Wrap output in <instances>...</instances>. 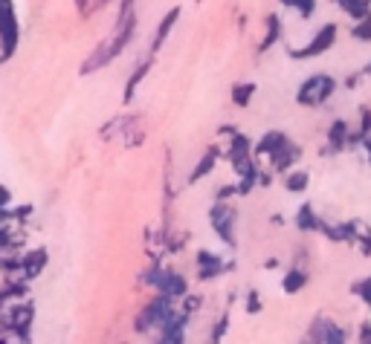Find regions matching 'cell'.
<instances>
[{
	"label": "cell",
	"mask_w": 371,
	"mask_h": 344,
	"mask_svg": "<svg viewBox=\"0 0 371 344\" xmlns=\"http://www.w3.org/2000/svg\"><path fill=\"white\" fill-rule=\"evenodd\" d=\"M134 32H136V0H122L116 23H114V32L93 49V55H90L85 64H81V76H90L96 70H102V67L114 64L119 55L125 52V47L131 44Z\"/></svg>",
	"instance_id": "6da1fadb"
},
{
	"label": "cell",
	"mask_w": 371,
	"mask_h": 344,
	"mask_svg": "<svg viewBox=\"0 0 371 344\" xmlns=\"http://www.w3.org/2000/svg\"><path fill=\"white\" fill-rule=\"evenodd\" d=\"M32 324H35V307H32V301L21 298V301H12L6 310H0V327L9 333V339L30 341Z\"/></svg>",
	"instance_id": "7a4b0ae2"
},
{
	"label": "cell",
	"mask_w": 371,
	"mask_h": 344,
	"mask_svg": "<svg viewBox=\"0 0 371 344\" xmlns=\"http://www.w3.org/2000/svg\"><path fill=\"white\" fill-rule=\"evenodd\" d=\"M142 284H148L154 293L166 295V298H171V301H180V298L189 293V281L183 278V272L157 266V264L142 272Z\"/></svg>",
	"instance_id": "3957f363"
},
{
	"label": "cell",
	"mask_w": 371,
	"mask_h": 344,
	"mask_svg": "<svg viewBox=\"0 0 371 344\" xmlns=\"http://www.w3.org/2000/svg\"><path fill=\"white\" fill-rule=\"evenodd\" d=\"M209 226L229 249L238 246V211L229 205V200H215V205L209 209Z\"/></svg>",
	"instance_id": "277c9868"
},
{
	"label": "cell",
	"mask_w": 371,
	"mask_h": 344,
	"mask_svg": "<svg viewBox=\"0 0 371 344\" xmlns=\"http://www.w3.org/2000/svg\"><path fill=\"white\" fill-rule=\"evenodd\" d=\"M337 78L334 76H328V73H313L310 78L301 81V87L296 93V102L301 107H322L331 95L337 93Z\"/></svg>",
	"instance_id": "5b68a950"
},
{
	"label": "cell",
	"mask_w": 371,
	"mask_h": 344,
	"mask_svg": "<svg viewBox=\"0 0 371 344\" xmlns=\"http://www.w3.org/2000/svg\"><path fill=\"white\" fill-rule=\"evenodd\" d=\"M177 307V301H171V298H166V295H154V298H151V304L140 312V315H136V333H142V336H151V333H154L157 336V330L162 327V321H166L169 319V315H171V310Z\"/></svg>",
	"instance_id": "8992f818"
},
{
	"label": "cell",
	"mask_w": 371,
	"mask_h": 344,
	"mask_svg": "<svg viewBox=\"0 0 371 344\" xmlns=\"http://www.w3.org/2000/svg\"><path fill=\"white\" fill-rule=\"evenodd\" d=\"M21 41V26L12 0H0V58H12Z\"/></svg>",
	"instance_id": "52a82bcc"
},
{
	"label": "cell",
	"mask_w": 371,
	"mask_h": 344,
	"mask_svg": "<svg viewBox=\"0 0 371 344\" xmlns=\"http://www.w3.org/2000/svg\"><path fill=\"white\" fill-rule=\"evenodd\" d=\"M337 35H339V26L337 23H325L319 26V32H316L310 41L301 49H287L293 61H310V58H319L322 52H328L334 44H337Z\"/></svg>",
	"instance_id": "ba28073f"
},
{
	"label": "cell",
	"mask_w": 371,
	"mask_h": 344,
	"mask_svg": "<svg viewBox=\"0 0 371 344\" xmlns=\"http://www.w3.org/2000/svg\"><path fill=\"white\" fill-rule=\"evenodd\" d=\"M195 266H198V278L200 281H215L226 275L229 269H235V264H226V260L212 252V249H198V257H195Z\"/></svg>",
	"instance_id": "9c48e42d"
},
{
	"label": "cell",
	"mask_w": 371,
	"mask_h": 344,
	"mask_svg": "<svg viewBox=\"0 0 371 344\" xmlns=\"http://www.w3.org/2000/svg\"><path fill=\"white\" fill-rule=\"evenodd\" d=\"M308 339L310 341H325V344H342V341H348V333L337 321L328 319V315H319V319H313V324L308 330Z\"/></svg>",
	"instance_id": "30bf717a"
},
{
	"label": "cell",
	"mask_w": 371,
	"mask_h": 344,
	"mask_svg": "<svg viewBox=\"0 0 371 344\" xmlns=\"http://www.w3.org/2000/svg\"><path fill=\"white\" fill-rule=\"evenodd\" d=\"M186 327H189V315L174 307L171 315L157 330V339L160 341H186Z\"/></svg>",
	"instance_id": "8fae6325"
},
{
	"label": "cell",
	"mask_w": 371,
	"mask_h": 344,
	"mask_svg": "<svg viewBox=\"0 0 371 344\" xmlns=\"http://www.w3.org/2000/svg\"><path fill=\"white\" fill-rule=\"evenodd\" d=\"M346 148H351V128L346 119H334L328 125V145L322 154H342Z\"/></svg>",
	"instance_id": "7c38bea8"
},
{
	"label": "cell",
	"mask_w": 371,
	"mask_h": 344,
	"mask_svg": "<svg viewBox=\"0 0 371 344\" xmlns=\"http://www.w3.org/2000/svg\"><path fill=\"white\" fill-rule=\"evenodd\" d=\"M47 264H50V252L44 249V246H38V249H30L26 255H21V275H23L26 281H35V278H41V275H44Z\"/></svg>",
	"instance_id": "4fadbf2b"
},
{
	"label": "cell",
	"mask_w": 371,
	"mask_h": 344,
	"mask_svg": "<svg viewBox=\"0 0 371 344\" xmlns=\"http://www.w3.org/2000/svg\"><path fill=\"white\" fill-rule=\"evenodd\" d=\"M290 139L284 130H267L264 136L258 139V145L253 148V154H255V159H273L279 154V150L284 148V142Z\"/></svg>",
	"instance_id": "5bb4252c"
},
{
	"label": "cell",
	"mask_w": 371,
	"mask_h": 344,
	"mask_svg": "<svg viewBox=\"0 0 371 344\" xmlns=\"http://www.w3.org/2000/svg\"><path fill=\"white\" fill-rule=\"evenodd\" d=\"M151 67H154V52H148V58L136 61V67L131 70V76H128V81H125V90H122V102H125V104L136 95V87H140L142 78L151 73Z\"/></svg>",
	"instance_id": "9a60e30c"
},
{
	"label": "cell",
	"mask_w": 371,
	"mask_h": 344,
	"mask_svg": "<svg viewBox=\"0 0 371 344\" xmlns=\"http://www.w3.org/2000/svg\"><path fill=\"white\" fill-rule=\"evenodd\" d=\"M299 159H301V148H299L293 139H287L284 148L270 159V168H273V174H287Z\"/></svg>",
	"instance_id": "2e32d148"
},
{
	"label": "cell",
	"mask_w": 371,
	"mask_h": 344,
	"mask_svg": "<svg viewBox=\"0 0 371 344\" xmlns=\"http://www.w3.org/2000/svg\"><path fill=\"white\" fill-rule=\"evenodd\" d=\"M180 15H183V9L180 6H174V9H169L166 15H162V21H160V26H157V32H154V44H151V52H160L162 47H166V41H169V35L174 32V26H177V21H180Z\"/></svg>",
	"instance_id": "e0dca14e"
},
{
	"label": "cell",
	"mask_w": 371,
	"mask_h": 344,
	"mask_svg": "<svg viewBox=\"0 0 371 344\" xmlns=\"http://www.w3.org/2000/svg\"><path fill=\"white\" fill-rule=\"evenodd\" d=\"M293 226H296L299 231H305V235H310V231L322 235L325 220L313 211V205H310V203H301V205H299V211H296V217H293Z\"/></svg>",
	"instance_id": "ac0fdd59"
},
{
	"label": "cell",
	"mask_w": 371,
	"mask_h": 344,
	"mask_svg": "<svg viewBox=\"0 0 371 344\" xmlns=\"http://www.w3.org/2000/svg\"><path fill=\"white\" fill-rule=\"evenodd\" d=\"M357 229H360L357 220H351V223H325L322 235L328 240H334V243H354L357 240Z\"/></svg>",
	"instance_id": "d6986e66"
},
{
	"label": "cell",
	"mask_w": 371,
	"mask_h": 344,
	"mask_svg": "<svg viewBox=\"0 0 371 344\" xmlns=\"http://www.w3.org/2000/svg\"><path fill=\"white\" fill-rule=\"evenodd\" d=\"M284 35V26H282V18L276 15V12H270V15L264 18V38H261V44H258V52H267L273 49L282 41Z\"/></svg>",
	"instance_id": "ffe728a7"
},
{
	"label": "cell",
	"mask_w": 371,
	"mask_h": 344,
	"mask_svg": "<svg viewBox=\"0 0 371 344\" xmlns=\"http://www.w3.org/2000/svg\"><path fill=\"white\" fill-rule=\"evenodd\" d=\"M218 159H221V150L218 148H209L206 154L198 159V165L191 168V174H189V183H200V180H206L212 171H215V165H218Z\"/></svg>",
	"instance_id": "44dd1931"
},
{
	"label": "cell",
	"mask_w": 371,
	"mask_h": 344,
	"mask_svg": "<svg viewBox=\"0 0 371 344\" xmlns=\"http://www.w3.org/2000/svg\"><path fill=\"white\" fill-rule=\"evenodd\" d=\"M308 281H310L308 269H301V266H290V269H287V275L282 278V290H284L287 295H296V293L305 290Z\"/></svg>",
	"instance_id": "7402d4cb"
},
{
	"label": "cell",
	"mask_w": 371,
	"mask_h": 344,
	"mask_svg": "<svg viewBox=\"0 0 371 344\" xmlns=\"http://www.w3.org/2000/svg\"><path fill=\"white\" fill-rule=\"evenodd\" d=\"M255 84H253V81H238V84H232V104H235V107H241V110H246V107H250L253 104V95H255Z\"/></svg>",
	"instance_id": "603a6c76"
},
{
	"label": "cell",
	"mask_w": 371,
	"mask_h": 344,
	"mask_svg": "<svg viewBox=\"0 0 371 344\" xmlns=\"http://www.w3.org/2000/svg\"><path fill=\"white\" fill-rule=\"evenodd\" d=\"M365 136H371V107L363 104L360 116H357V128L351 130V145H363Z\"/></svg>",
	"instance_id": "cb8c5ba5"
},
{
	"label": "cell",
	"mask_w": 371,
	"mask_h": 344,
	"mask_svg": "<svg viewBox=\"0 0 371 344\" xmlns=\"http://www.w3.org/2000/svg\"><path fill=\"white\" fill-rule=\"evenodd\" d=\"M334 3L354 21H363L365 15H371V0H334Z\"/></svg>",
	"instance_id": "d4e9b609"
},
{
	"label": "cell",
	"mask_w": 371,
	"mask_h": 344,
	"mask_svg": "<svg viewBox=\"0 0 371 344\" xmlns=\"http://www.w3.org/2000/svg\"><path fill=\"white\" fill-rule=\"evenodd\" d=\"M308 185H310L308 171H287L284 174V188L290 191V194H301V191H308Z\"/></svg>",
	"instance_id": "484cf974"
},
{
	"label": "cell",
	"mask_w": 371,
	"mask_h": 344,
	"mask_svg": "<svg viewBox=\"0 0 371 344\" xmlns=\"http://www.w3.org/2000/svg\"><path fill=\"white\" fill-rule=\"evenodd\" d=\"M282 6L293 9L299 15V21H310L313 12H316V0H282Z\"/></svg>",
	"instance_id": "4316f807"
},
{
	"label": "cell",
	"mask_w": 371,
	"mask_h": 344,
	"mask_svg": "<svg viewBox=\"0 0 371 344\" xmlns=\"http://www.w3.org/2000/svg\"><path fill=\"white\" fill-rule=\"evenodd\" d=\"M351 38L360 41V44H371V15H365L363 21H354L351 26Z\"/></svg>",
	"instance_id": "83f0119b"
},
{
	"label": "cell",
	"mask_w": 371,
	"mask_h": 344,
	"mask_svg": "<svg viewBox=\"0 0 371 344\" xmlns=\"http://www.w3.org/2000/svg\"><path fill=\"white\" fill-rule=\"evenodd\" d=\"M351 293L360 298L363 304L368 307V312H371V275H368V278H363V281H354L351 284Z\"/></svg>",
	"instance_id": "f1b7e54d"
},
{
	"label": "cell",
	"mask_w": 371,
	"mask_h": 344,
	"mask_svg": "<svg viewBox=\"0 0 371 344\" xmlns=\"http://www.w3.org/2000/svg\"><path fill=\"white\" fill-rule=\"evenodd\" d=\"M261 310H264V304H261V295L255 290H250V293L244 295V312L246 315H258Z\"/></svg>",
	"instance_id": "f546056e"
},
{
	"label": "cell",
	"mask_w": 371,
	"mask_h": 344,
	"mask_svg": "<svg viewBox=\"0 0 371 344\" xmlns=\"http://www.w3.org/2000/svg\"><path fill=\"white\" fill-rule=\"evenodd\" d=\"M177 304H180V310L186 312V315H191V312H195V310H200V304H203V298L200 295H183L180 301H177Z\"/></svg>",
	"instance_id": "4dcf8cb0"
},
{
	"label": "cell",
	"mask_w": 371,
	"mask_h": 344,
	"mask_svg": "<svg viewBox=\"0 0 371 344\" xmlns=\"http://www.w3.org/2000/svg\"><path fill=\"white\" fill-rule=\"evenodd\" d=\"M186 240H189V235L186 231H180V235H169L166 238V252H171V255H177V252H183V246H186Z\"/></svg>",
	"instance_id": "1f68e13d"
},
{
	"label": "cell",
	"mask_w": 371,
	"mask_h": 344,
	"mask_svg": "<svg viewBox=\"0 0 371 344\" xmlns=\"http://www.w3.org/2000/svg\"><path fill=\"white\" fill-rule=\"evenodd\" d=\"M226 330H229V312H224V315H221V321H218V324L212 327L209 341H221V339L226 336Z\"/></svg>",
	"instance_id": "d6a6232c"
},
{
	"label": "cell",
	"mask_w": 371,
	"mask_h": 344,
	"mask_svg": "<svg viewBox=\"0 0 371 344\" xmlns=\"http://www.w3.org/2000/svg\"><path fill=\"white\" fill-rule=\"evenodd\" d=\"M6 209H12V191L6 185H0V214H3Z\"/></svg>",
	"instance_id": "836d02e7"
},
{
	"label": "cell",
	"mask_w": 371,
	"mask_h": 344,
	"mask_svg": "<svg viewBox=\"0 0 371 344\" xmlns=\"http://www.w3.org/2000/svg\"><path fill=\"white\" fill-rule=\"evenodd\" d=\"M357 336H360V341H371V319L360 324V330H357Z\"/></svg>",
	"instance_id": "e575fe53"
},
{
	"label": "cell",
	"mask_w": 371,
	"mask_h": 344,
	"mask_svg": "<svg viewBox=\"0 0 371 344\" xmlns=\"http://www.w3.org/2000/svg\"><path fill=\"white\" fill-rule=\"evenodd\" d=\"M73 3H76V9L81 12V15H90V9H93L90 0H73Z\"/></svg>",
	"instance_id": "d590c367"
},
{
	"label": "cell",
	"mask_w": 371,
	"mask_h": 344,
	"mask_svg": "<svg viewBox=\"0 0 371 344\" xmlns=\"http://www.w3.org/2000/svg\"><path fill=\"white\" fill-rule=\"evenodd\" d=\"M363 150L368 154V165H371V136H365V139H363Z\"/></svg>",
	"instance_id": "8d00e7d4"
},
{
	"label": "cell",
	"mask_w": 371,
	"mask_h": 344,
	"mask_svg": "<svg viewBox=\"0 0 371 344\" xmlns=\"http://www.w3.org/2000/svg\"><path fill=\"white\" fill-rule=\"evenodd\" d=\"M363 73H365V76H371V61H368V64L363 67Z\"/></svg>",
	"instance_id": "74e56055"
},
{
	"label": "cell",
	"mask_w": 371,
	"mask_h": 344,
	"mask_svg": "<svg viewBox=\"0 0 371 344\" xmlns=\"http://www.w3.org/2000/svg\"><path fill=\"white\" fill-rule=\"evenodd\" d=\"M107 3H111V0H99V3H96V6H107Z\"/></svg>",
	"instance_id": "f35d334b"
}]
</instances>
